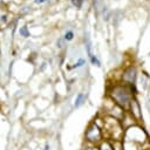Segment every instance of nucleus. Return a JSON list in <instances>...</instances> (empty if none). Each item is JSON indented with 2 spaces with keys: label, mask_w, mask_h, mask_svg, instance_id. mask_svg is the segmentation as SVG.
Instances as JSON below:
<instances>
[{
  "label": "nucleus",
  "mask_w": 150,
  "mask_h": 150,
  "mask_svg": "<svg viewBox=\"0 0 150 150\" xmlns=\"http://www.w3.org/2000/svg\"><path fill=\"white\" fill-rule=\"evenodd\" d=\"M145 139H146V134L144 132L143 129H141L138 127H131L125 132L124 146H129V145L136 146V145L142 144Z\"/></svg>",
  "instance_id": "nucleus-1"
},
{
  "label": "nucleus",
  "mask_w": 150,
  "mask_h": 150,
  "mask_svg": "<svg viewBox=\"0 0 150 150\" xmlns=\"http://www.w3.org/2000/svg\"><path fill=\"white\" fill-rule=\"evenodd\" d=\"M111 96L116 101V103L120 104L123 108H127L128 104L131 101V95H130L129 89L127 87H123V86H116V87H114V89L111 91Z\"/></svg>",
  "instance_id": "nucleus-2"
},
{
  "label": "nucleus",
  "mask_w": 150,
  "mask_h": 150,
  "mask_svg": "<svg viewBox=\"0 0 150 150\" xmlns=\"http://www.w3.org/2000/svg\"><path fill=\"white\" fill-rule=\"evenodd\" d=\"M84 137H86V141L88 143L96 144V143H98V142L102 141V131L100 130V128L95 123H91L88 127V129L86 130Z\"/></svg>",
  "instance_id": "nucleus-3"
},
{
  "label": "nucleus",
  "mask_w": 150,
  "mask_h": 150,
  "mask_svg": "<svg viewBox=\"0 0 150 150\" xmlns=\"http://www.w3.org/2000/svg\"><path fill=\"white\" fill-rule=\"evenodd\" d=\"M123 79H124L127 82H129V83H134V81H135V79H136V69H135L134 67H130V68L124 73Z\"/></svg>",
  "instance_id": "nucleus-4"
},
{
  "label": "nucleus",
  "mask_w": 150,
  "mask_h": 150,
  "mask_svg": "<svg viewBox=\"0 0 150 150\" xmlns=\"http://www.w3.org/2000/svg\"><path fill=\"white\" fill-rule=\"evenodd\" d=\"M130 103H131V109H132V112H134L135 117H136V118H139V117H141V114H139L138 104L136 103V101H135V100H131V101H130Z\"/></svg>",
  "instance_id": "nucleus-5"
},
{
  "label": "nucleus",
  "mask_w": 150,
  "mask_h": 150,
  "mask_svg": "<svg viewBox=\"0 0 150 150\" xmlns=\"http://www.w3.org/2000/svg\"><path fill=\"white\" fill-rule=\"evenodd\" d=\"M84 101H86V95H84L83 93H80V94L76 96V98H75V103H74V105L77 108V107H80L81 104H83Z\"/></svg>",
  "instance_id": "nucleus-6"
},
{
  "label": "nucleus",
  "mask_w": 150,
  "mask_h": 150,
  "mask_svg": "<svg viewBox=\"0 0 150 150\" xmlns=\"http://www.w3.org/2000/svg\"><path fill=\"white\" fill-rule=\"evenodd\" d=\"M100 150H114V146L107 141V142H104V143H102V145H101V149Z\"/></svg>",
  "instance_id": "nucleus-7"
},
{
  "label": "nucleus",
  "mask_w": 150,
  "mask_h": 150,
  "mask_svg": "<svg viewBox=\"0 0 150 150\" xmlns=\"http://www.w3.org/2000/svg\"><path fill=\"white\" fill-rule=\"evenodd\" d=\"M90 61H91V63H93L94 66H97V67H100V66H101V62H100V61H98V59H97L96 56H94V55H93V56H90Z\"/></svg>",
  "instance_id": "nucleus-8"
},
{
  "label": "nucleus",
  "mask_w": 150,
  "mask_h": 150,
  "mask_svg": "<svg viewBox=\"0 0 150 150\" xmlns=\"http://www.w3.org/2000/svg\"><path fill=\"white\" fill-rule=\"evenodd\" d=\"M20 34H21L22 36H25V38H28V36H29V32L27 30V27L20 28Z\"/></svg>",
  "instance_id": "nucleus-9"
},
{
  "label": "nucleus",
  "mask_w": 150,
  "mask_h": 150,
  "mask_svg": "<svg viewBox=\"0 0 150 150\" xmlns=\"http://www.w3.org/2000/svg\"><path fill=\"white\" fill-rule=\"evenodd\" d=\"M73 38H74V33H73L71 30L67 32V33H66V35H64V40H67V41L73 40Z\"/></svg>",
  "instance_id": "nucleus-10"
},
{
  "label": "nucleus",
  "mask_w": 150,
  "mask_h": 150,
  "mask_svg": "<svg viewBox=\"0 0 150 150\" xmlns=\"http://www.w3.org/2000/svg\"><path fill=\"white\" fill-rule=\"evenodd\" d=\"M83 64H84V60H83V59H80V60H79V62H76L73 67H74V68H79V67H82Z\"/></svg>",
  "instance_id": "nucleus-11"
},
{
  "label": "nucleus",
  "mask_w": 150,
  "mask_h": 150,
  "mask_svg": "<svg viewBox=\"0 0 150 150\" xmlns=\"http://www.w3.org/2000/svg\"><path fill=\"white\" fill-rule=\"evenodd\" d=\"M73 4L77 7H81V4H82V0H73Z\"/></svg>",
  "instance_id": "nucleus-12"
},
{
  "label": "nucleus",
  "mask_w": 150,
  "mask_h": 150,
  "mask_svg": "<svg viewBox=\"0 0 150 150\" xmlns=\"http://www.w3.org/2000/svg\"><path fill=\"white\" fill-rule=\"evenodd\" d=\"M83 150H98V148H96V146H93V145H88V146H86Z\"/></svg>",
  "instance_id": "nucleus-13"
},
{
  "label": "nucleus",
  "mask_w": 150,
  "mask_h": 150,
  "mask_svg": "<svg viewBox=\"0 0 150 150\" xmlns=\"http://www.w3.org/2000/svg\"><path fill=\"white\" fill-rule=\"evenodd\" d=\"M46 0H35V2H45Z\"/></svg>",
  "instance_id": "nucleus-14"
},
{
  "label": "nucleus",
  "mask_w": 150,
  "mask_h": 150,
  "mask_svg": "<svg viewBox=\"0 0 150 150\" xmlns=\"http://www.w3.org/2000/svg\"><path fill=\"white\" fill-rule=\"evenodd\" d=\"M45 150H49V145H48V144L45 146Z\"/></svg>",
  "instance_id": "nucleus-15"
}]
</instances>
